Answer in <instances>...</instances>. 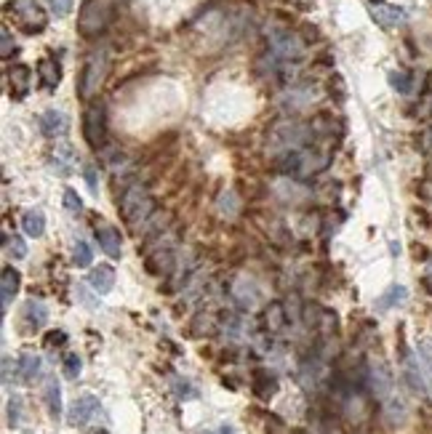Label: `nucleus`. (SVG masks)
Listing matches in <instances>:
<instances>
[{
	"label": "nucleus",
	"instance_id": "obj_1",
	"mask_svg": "<svg viewBox=\"0 0 432 434\" xmlns=\"http://www.w3.org/2000/svg\"><path fill=\"white\" fill-rule=\"evenodd\" d=\"M118 214L131 227H139L144 218H150L155 214V200L150 198V192L144 189L142 184H131L123 192L121 203H118Z\"/></svg>",
	"mask_w": 432,
	"mask_h": 434
},
{
	"label": "nucleus",
	"instance_id": "obj_2",
	"mask_svg": "<svg viewBox=\"0 0 432 434\" xmlns=\"http://www.w3.org/2000/svg\"><path fill=\"white\" fill-rule=\"evenodd\" d=\"M115 3L112 0H85L78 17V32L83 38H96L104 27L112 21Z\"/></svg>",
	"mask_w": 432,
	"mask_h": 434
},
{
	"label": "nucleus",
	"instance_id": "obj_3",
	"mask_svg": "<svg viewBox=\"0 0 432 434\" xmlns=\"http://www.w3.org/2000/svg\"><path fill=\"white\" fill-rule=\"evenodd\" d=\"M107 67H110V59H107V51H94L85 64H83V72H81V99H91L99 94L102 88L104 78H107Z\"/></svg>",
	"mask_w": 432,
	"mask_h": 434
},
{
	"label": "nucleus",
	"instance_id": "obj_4",
	"mask_svg": "<svg viewBox=\"0 0 432 434\" xmlns=\"http://www.w3.org/2000/svg\"><path fill=\"white\" fill-rule=\"evenodd\" d=\"M11 11H14V17H17V24H19L24 32H30V35L43 32L45 24H48V17H45L43 6L35 3V0H14V3H11Z\"/></svg>",
	"mask_w": 432,
	"mask_h": 434
},
{
	"label": "nucleus",
	"instance_id": "obj_5",
	"mask_svg": "<svg viewBox=\"0 0 432 434\" xmlns=\"http://www.w3.org/2000/svg\"><path fill=\"white\" fill-rule=\"evenodd\" d=\"M269 45H272V54L278 59H296V56H302V40L296 38L294 32H288V30H272L269 32Z\"/></svg>",
	"mask_w": 432,
	"mask_h": 434
},
{
	"label": "nucleus",
	"instance_id": "obj_6",
	"mask_svg": "<svg viewBox=\"0 0 432 434\" xmlns=\"http://www.w3.org/2000/svg\"><path fill=\"white\" fill-rule=\"evenodd\" d=\"M83 136L91 147H99L104 141V107L91 104L83 115Z\"/></svg>",
	"mask_w": 432,
	"mask_h": 434
},
{
	"label": "nucleus",
	"instance_id": "obj_7",
	"mask_svg": "<svg viewBox=\"0 0 432 434\" xmlns=\"http://www.w3.org/2000/svg\"><path fill=\"white\" fill-rule=\"evenodd\" d=\"M96 413H99V400L94 395H83L72 402L67 418H70V426H85Z\"/></svg>",
	"mask_w": 432,
	"mask_h": 434
},
{
	"label": "nucleus",
	"instance_id": "obj_8",
	"mask_svg": "<svg viewBox=\"0 0 432 434\" xmlns=\"http://www.w3.org/2000/svg\"><path fill=\"white\" fill-rule=\"evenodd\" d=\"M371 19L376 21L379 27H384V30H392V27H398L400 21L406 19V11H403L400 6L376 3V6H371Z\"/></svg>",
	"mask_w": 432,
	"mask_h": 434
},
{
	"label": "nucleus",
	"instance_id": "obj_9",
	"mask_svg": "<svg viewBox=\"0 0 432 434\" xmlns=\"http://www.w3.org/2000/svg\"><path fill=\"white\" fill-rule=\"evenodd\" d=\"M96 240H99V248L110 258H121V251H123V240H121V232L110 224H96Z\"/></svg>",
	"mask_w": 432,
	"mask_h": 434
},
{
	"label": "nucleus",
	"instance_id": "obj_10",
	"mask_svg": "<svg viewBox=\"0 0 432 434\" xmlns=\"http://www.w3.org/2000/svg\"><path fill=\"white\" fill-rule=\"evenodd\" d=\"M54 163H51V168L59 174V176H70L72 171H75V163H78V155H75V149H72V144H67V141H56V147H54Z\"/></svg>",
	"mask_w": 432,
	"mask_h": 434
},
{
	"label": "nucleus",
	"instance_id": "obj_11",
	"mask_svg": "<svg viewBox=\"0 0 432 434\" xmlns=\"http://www.w3.org/2000/svg\"><path fill=\"white\" fill-rule=\"evenodd\" d=\"M8 85H11V96L17 101H21L27 94H30V88H32V72H30V67H24V64H17V67H11L8 70Z\"/></svg>",
	"mask_w": 432,
	"mask_h": 434
},
{
	"label": "nucleus",
	"instance_id": "obj_12",
	"mask_svg": "<svg viewBox=\"0 0 432 434\" xmlns=\"http://www.w3.org/2000/svg\"><path fill=\"white\" fill-rule=\"evenodd\" d=\"M41 131H43V136L59 138L70 131V120H67V115L59 112V110H48V112H43V118H41Z\"/></svg>",
	"mask_w": 432,
	"mask_h": 434
},
{
	"label": "nucleus",
	"instance_id": "obj_13",
	"mask_svg": "<svg viewBox=\"0 0 432 434\" xmlns=\"http://www.w3.org/2000/svg\"><path fill=\"white\" fill-rule=\"evenodd\" d=\"M19 285H21V277L14 267H6L3 275H0V298H3V309L11 307L14 296L19 293Z\"/></svg>",
	"mask_w": 432,
	"mask_h": 434
},
{
	"label": "nucleus",
	"instance_id": "obj_14",
	"mask_svg": "<svg viewBox=\"0 0 432 434\" xmlns=\"http://www.w3.org/2000/svg\"><path fill=\"white\" fill-rule=\"evenodd\" d=\"M88 282H91V288L96 291V293H110L112 291V285H115V269L110 267V264H99L96 269H91V275H88Z\"/></svg>",
	"mask_w": 432,
	"mask_h": 434
},
{
	"label": "nucleus",
	"instance_id": "obj_15",
	"mask_svg": "<svg viewBox=\"0 0 432 434\" xmlns=\"http://www.w3.org/2000/svg\"><path fill=\"white\" fill-rule=\"evenodd\" d=\"M38 78H41V83L48 88V91H54L59 83H62V67L56 64V59H41L38 61Z\"/></svg>",
	"mask_w": 432,
	"mask_h": 434
},
{
	"label": "nucleus",
	"instance_id": "obj_16",
	"mask_svg": "<svg viewBox=\"0 0 432 434\" xmlns=\"http://www.w3.org/2000/svg\"><path fill=\"white\" fill-rule=\"evenodd\" d=\"M24 320H27V325H30L32 331H41L43 325H45L48 309H45V304H43L41 298H30V301L24 304Z\"/></svg>",
	"mask_w": 432,
	"mask_h": 434
},
{
	"label": "nucleus",
	"instance_id": "obj_17",
	"mask_svg": "<svg viewBox=\"0 0 432 434\" xmlns=\"http://www.w3.org/2000/svg\"><path fill=\"white\" fill-rule=\"evenodd\" d=\"M43 395H45L48 413H51V418L56 421V418L62 415V389H59V381H56V378H45V389H43Z\"/></svg>",
	"mask_w": 432,
	"mask_h": 434
},
{
	"label": "nucleus",
	"instance_id": "obj_18",
	"mask_svg": "<svg viewBox=\"0 0 432 434\" xmlns=\"http://www.w3.org/2000/svg\"><path fill=\"white\" fill-rule=\"evenodd\" d=\"M21 227H24V235L41 237L43 232H45V216H43V211H38V208L24 211V216H21Z\"/></svg>",
	"mask_w": 432,
	"mask_h": 434
},
{
	"label": "nucleus",
	"instance_id": "obj_19",
	"mask_svg": "<svg viewBox=\"0 0 432 434\" xmlns=\"http://www.w3.org/2000/svg\"><path fill=\"white\" fill-rule=\"evenodd\" d=\"M17 371H19V378L24 384H32L35 375L41 373V357L38 355H21L19 362H17Z\"/></svg>",
	"mask_w": 432,
	"mask_h": 434
},
{
	"label": "nucleus",
	"instance_id": "obj_20",
	"mask_svg": "<svg viewBox=\"0 0 432 434\" xmlns=\"http://www.w3.org/2000/svg\"><path fill=\"white\" fill-rule=\"evenodd\" d=\"M416 357H419V365H422L424 381H427V386H430V392H432V341H419Z\"/></svg>",
	"mask_w": 432,
	"mask_h": 434
},
{
	"label": "nucleus",
	"instance_id": "obj_21",
	"mask_svg": "<svg viewBox=\"0 0 432 434\" xmlns=\"http://www.w3.org/2000/svg\"><path fill=\"white\" fill-rule=\"evenodd\" d=\"M267 328L272 333H278L283 325H286V312H283V307L280 304H269L267 307Z\"/></svg>",
	"mask_w": 432,
	"mask_h": 434
},
{
	"label": "nucleus",
	"instance_id": "obj_22",
	"mask_svg": "<svg viewBox=\"0 0 432 434\" xmlns=\"http://www.w3.org/2000/svg\"><path fill=\"white\" fill-rule=\"evenodd\" d=\"M403 298H406V288H403V285H392L390 291L376 301V307H379V309H390V307H395V304H400Z\"/></svg>",
	"mask_w": 432,
	"mask_h": 434
},
{
	"label": "nucleus",
	"instance_id": "obj_23",
	"mask_svg": "<svg viewBox=\"0 0 432 434\" xmlns=\"http://www.w3.org/2000/svg\"><path fill=\"white\" fill-rule=\"evenodd\" d=\"M91 261H94V254H91L88 242L78 240V242H75V264H78V267H91Z\"/></svg>",
	"mask_w": 432,
	"mask_h": 434
},
{
	"label": "nucleus",
	"instance_id": "obj_24",
	"mask_svg": "<svg viewBox=\"0 0 432 434\" xmlns=\"http://www.w3.org/2000/svg\"><path fill=\"white\" fill-rule=\"evenodd\" d=\"M6 251H8V254H11L14 258H24V256H27V245H24V240H21V237H17V235L6 240Z\"/></svg>",
	"mask_w": 432,
	"mask_h": 434
},
{
	"label": "nucleus",
	"instance_id": "obj_25",
	"mask_svg": "<svg viewBox=\"0 0 432 434\" xmlns=\"http://www.w3.org/2000/svg\"><path fill=\"white\" fill-rule=\"evenodd\" d=\"M83 371V362H81V357L78 355H67L64 357V375L67 378H78Z\"/></svg>",
	"mask_w": 432,
	"mask_h": 434
},
{
	"label": "nucleus",
	"instance_id": "obj_26",
	"mask_svg": "<svg viewBox=\"0 0 432 434\" xmlns=\"http://www.w3.org/2000/svg\"><path fill=\"white\" fill-rule=\"evenodd\" d=\"M83 176H85L88 189L96 195V192H99V174H96V165H94V163H85V168H83Z\"/></svg>",
	"mask_w": 432,
	"mask_h": 434
},
{
	"label": "nucleus",
	"instance_id": "obj_27",
	"mask_svg": "<svg viewBox=\"0 0 432 434\" xmlns=\"http://www.w3.org/2000/svg\"><path fill=\"white\" fill-rule=\"evenodd\" d=\"M64 208H67L70 214H81L83 211V200L78 198L75 189H64Z\"/></svg>",
	"mask_w": 432,
	"mask_h": 434
},
{
	"label": "nucleus",
	"instance_id": "obj_28",
	"mask_svg": "<svg viewBox=\"0 0 432 434\" xmlns=\"http://www.w3.org/2000/svg\"><path fill=\"white\" fill-rule=\"evenodd\" d=\"M390 83H392V88H398L400 94H409V91H411V78H409L406 72H392Z\"/></svg>",
	"mask_w": 432,
	"mask_h": 434
},
{
	"label": "nucleus",
	"instance_id": "obj_29",
	"mask_svg": "<svg viewBox=\"0 0 432 434\" xmlns=\"http://www.w3.org/2000/svg\"><path fill=\"white\" fill-rule=\"evenodd\" d=\"M72 3H75V0H51V11H54L59 19H64V17H70Z\"/></svg>",
	"mask_w": 432,
	"mask_h": 434
},
{
	"label": "nucleus",
	"instance_id": "obj_30",
	"mask_svg": "<svg viewBox=\"0 0 432 434\" xmlns=\"http://www.w3.org/2000/svg\"><path fill=\"white\" fill-rule=\"evenodd\" d=\"M19 411H21V400L19 397H11L8 400V424L11 426H19Z\"/></svg>",
	"mask_w": 432,
	"mask_h": 434
},
{
	"label": "nucleus",
	"instance_id": "obj_31",
	"mask_svg": "<svg viewBox=\"0 0 432 434\" xmlns=\"http://www.w3.org/2000/svg\"><path fill=\"white\" fill-rule=\"evenodd\" d=\"M0 40H3V59H8V56H11V51L17 48V45H14V40H11L8 27H3V35H0Z\"/></svg>",
	"mask_w": 432,
	"mask_h": 434
},
{
	"label": "nucleus",
	"instance_id": "obj_32",
	"mask_svg": "<svg viewBox=\"0 0 432 434\" xmlns=\"http://www.w3.org/2000/svg\"><path fill=\"white\" fill-rule=\"evenodd\" d=\"M67 341V335L62 333V331H54V333H48V338H45V344L48 347H54V344H64Z\"/></svg>",
	"mask_w": 432,
	"mask_h": 434
},
{
	"label": "nucleus",
	"instance_id": "obj_33",
	"mask_svg": "<svg viewBox=\"0 0 432 434\" xmlns=\"http://www.w3.org/2000/svg\"><path fill=\"white\" fill-rule=\"evenodd\" d=\"M222 434H232V429H229V426H222Z\"/></svg>",
	"mask_w": 432,
	"mask_h": 434
},
{
	"label": "nucleus",
	"instance_id": "obj_34",
	"mask_svg": "<svg viewBox=\"0 0 432 434\" xmlns=\"http://www.w3.org/2000/svg\"><path fill=\"white\" fill-rule=\"evenodd\" d=\"M27 434H30V432H27Z\"/></svg>",
	"mask_w": 432,
	"mask_h": 434
}]
</instances>
